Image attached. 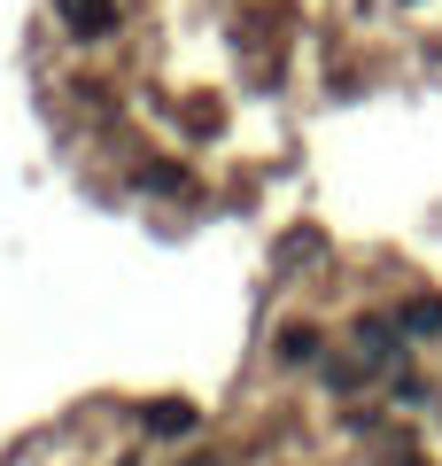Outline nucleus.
<instances>
[{
	"label": "nucleus",
	"instance_id": "f257e3e1",
	"mask_svg": "<svg viewBox=\"0 0 442 466\" xmlns=\"http://www.w3.org/2000/svg\"><path fill=\"white\" fill-rule=\"evenodd\" d=\"M63 16H70V32H78V39H101L116 24V8H109V0H63Z\"/></svg>",
	"mask_w": 442,
	"mask_h": 466
},
{
	"label": "nucleus",
	"instance_id": "f03ea898",
	"mask_svg": "<svg viewBox=\"0 0 442 466\" xmlns=\"http://www.w3.org/2000/svg\"><path fill=\"white\" fill-rule=\"evenodd\" d=\"M404 334H411V342H442V296H419V303H411V311H404Z\"/></svg>",
	"mask_w": 442,
	"mask_h": 466
},
{
	"label": "nucleus",
	"instance_id": "7ed1b4c3",
	"mask_svg": "<svg viewBox=\"0 0 442 466\" xmlns=\"http://www.w3.org/2000/svg\"><path fill=\"white\" fill-rule=\"evenodd\" d=\"M195 428V404H147V435H186Z\"/></svg>",
	"mask_w": 442,
	"mask_h": 466
},
{
	"label": "nucleus",
	"instance_id": "20e7f679",
	"mask_svg": "<svg viewBox=\"0 0 442 466\" xmlns=\"http://www.w3.org/2000/svg\"><path fill=\"white\" fill-rule=\"evenodd\" d=\"M279 358L311 366V358H318V327H287V334H279Z\"/></svg>",
	"mask_w": 442,
	"mask_h": 466
},
{
	"label": "nucleus",
	"instance_id": "39448f33",
	"mask_svg": "<svg viewBox=\"0 0 442 466\" xmlns=\"http://www.w3.org/2000/svg\"><path fill=\"white\" fill-rule=\"evenodd\" d=\"M202 466H226V459H202Z\"/></svg>",
	"mask_w": 442,
	"mask_h": 466
}]
</instances>
